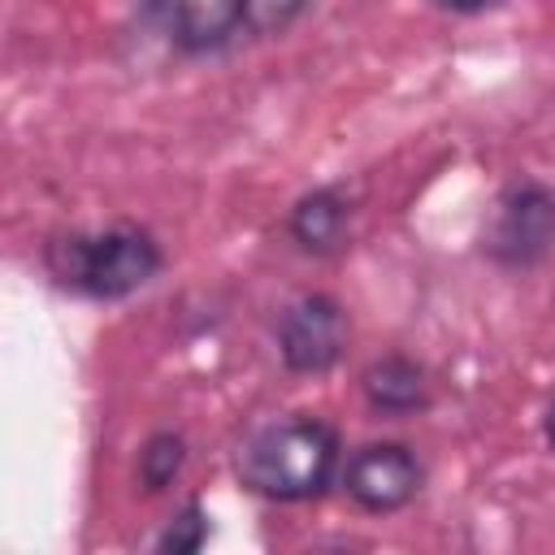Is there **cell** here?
Returning a JSON list of instances; mask_svg holds the SVG:
<instances>
[{
	"label": "cell",
	"mask_w": 555,
	"mask_h": 555,
	"mask_svg": "<svg viewBox=\"0 0 555 555\" xmlns=\"http://www.w3.org/2000/svg\"><path fill=\"white\" fill-rule=\"evenodd\" d=\"M338 429L312 412H295L256 429L234 460V473L247 494L269 503H308L321 499L338 473Z\"/></svg>",
	"instance_id": "1"
},
{
	"label": "cell",
	"mask_w": 555,
	"mask_h": 555,
	"mask_svg": "<svg viewBox=\"0 0 555 555\" xmlns=\"http://www.w3.org/2000/svg\"><path fill=\"white\" fill-rule=\"evenodd\" d=\"M43 269L56 286H65L82 299L117 304V299H130L134 291H143L165 269V251L152 230H143L134 221H117L104 230L52 234L43 243Z\"/></svg>",
	"instance_id": "2"
},
{
	"label": "cell",
	"mask_w": 555,
	"mask_h": 555,
	"mask_svg": "<svg viewBox=\"0 0 555 555\" xmlns=\"http://www.w3.org/2000/svg\"><path fill=\"white\" fill-rule=\"evenodd\" d=\"M312 0H152V17L186 56L221 52L234 39L282 35Z\"/></svg>",
	"instance_id": "3"
},
{
	"label": "cell",
	"mask_w": 555,
	"mask_h": 555,
	"mask_svg": "<svg viewBox=\"0 0 555 555\" xmlns=\"http://www.w3.org/2000/svg\"><path fill=\"white\" fill-rule=\"evenodd\" d=\"M555 243V191L538 178H512L490 212L481 247L503 269H533Z\"/></svg>",
	"instance_id": "4"
},
{
	"label": "cell",
	"mask_w": 555,
	"mask_h": 555,
	"mask_svg": "<svg viewBox=\"0 0 555 555\" xmlns=\"http://www.w3.org/2000/svg\"><path fill=\"white\" fill-rule=\"evenodd\" d=\"M347 351V312L334 295L308 291L291 299L278 317V356L286 373L321 377L330 373Z\"/></svg>",
	"instance_id": "5"
},
{
	"label": "cell",
	"mask_w": 555,
	"mask_h": 555,
	"mask_svg": "<svg viewBox=\"0 0 555 555\" xmlns=\"http://www.w3.org/2000/svg\"><path fill=\"white\" fill-rule=\"evenodd\" d=\"M338 481L360 512L390 516L421 494L425 468L408 442H364L347 455V464L338 468Z\"/></svg>",
	"instance_id": "6"
},
{
	"label": "cell",
	"mask_w": 555,
	"mask_h": 555,
	"mask_svg": "<svg viewBox=\"0 0 555 555\" xmlns=\"http://www.w3.org/2000/svg\"><path fill=\"white\" fill-rule=\"evenodd\" d=\"M347 225H351V195L343 182H325V186H312L308 195L295 199L291 217H286V234L299 251L308 256H330L343 247L347 238Z\"/></svg>",
	"instance_id": "7"
},
{
	"label": "cell",
	"mask_w": 555,
	"mask_h": 555,
	"mask_svg": "<svg viewBox=\"0 0 555 555\" xmlns=\"http://www.w3.org/2000/svg\"><path fill=\"white\" fill-rule=\"evenodd\" d=\"M360 395H364L369 412H377V416H416L434 399L429 395V373L403 351H390V356L373 360L360 373Z\"/></svg>",
	"instance_id": "8"
},
{
	"label": "cell",
	"mask_w": 555,
	"mask_h": 555,
	"mask_svg": "<svg viewBox=\"0 0 555 555\" xmlns=\"http://www.w3.org/2000/svg\"><path fill=\"white\" fill-rule=\"evenodd\" d=\"M182 464H186V438H182L178 429H156V434L139 447V464H134L143 494L169 490V486L178 481Z\"/></svg>",
	"instance_id": "9"
},
{
	"label": "cell",
	"mask_w": 555,
	"mask_h": 555,
	"mask_svg": "<svg viewBox=\"0 0 555 555\" xmlns=\"http://www.w3.org/2000/svg\"><path fill=\"white\" fill-rule=\"evenodd\" d=\"M212 538V525H208V512L199 507V503H182L169 520H165V529L156 533V551L160 555H195L204 542Z\"/></svg>",
	"instance_id": "10"
},
{
	"label": "cell",
	"mask_w": 555,
	"mask_h": 555,
	"mask_svg": "<svg viewBox=\"0 0 555 555\" xmlns=\"http://www.w3.org/2000/svg\"><path fill=\"white\" fill-rule=\"evenodd\" d=\"M438 9H447V13H460V17H473V13H486V9H494L499 0H434Z\"/></svg>",
	"instance_id": "11"
},
{
	"label": "cell",
	"mask_w": 555,
	"mask_h": 555,
	"mask_svg": "<svg viewBox=\"0 0 555 555\" xmlns=\"http://www.w3.org/2000/svg\"><path fill=\"white\" fill-rule=\"evenodd\" d=\"M542 434H546V442H551V451H555V403H551L546 416H542Z\"/></svg>",
	"instance_id": "12"
}]
</instances>
